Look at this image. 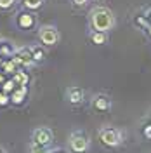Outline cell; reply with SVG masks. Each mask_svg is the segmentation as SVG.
Listing matches in <instances>:
<instances>
[{"instance_id":"obj_3","label":"cell","mask_w":151,"mask_h":153,"mask_svg":"<svg viewBox=\"0 0 151 153\" xmlns=\"http://www.w3.org/2000/svg\"><path fill=\"white\" fill-rule=\"evenodd\" d=\"M90 136L82 131V129H76L71 131V134L68 136V148L71 153H85L90 150Z\"/></svg>"},{"instance_id":"obj_10","label":"cell","mask_w":151,"mask_h":153,"mask_svg":"<svg viewBox=\"0 0 151 153\" xmlns=\"http://www.w3.org/2000/svg\"><path fill=\"white\" fill-rule=\"evenodd\" d=\"M28 92H30L28 85H18L12 91V94H10V105H14V106L24 105L26 99H28Z\"/></svg>"},{"instance_id":"obj_6","label":"cell","mask_w":151,"mask_h":153,"mask_svg":"<svg viewBox=\"0 0 151 153\" xmlns=\"http://www.w3.org/2000/svg\"><path fill=\"white\" fill-rule=\"evenodd\" d=\"M31 141L37 144H44V146H52V143H54V132H52L50 127H44V125L37 127L31 132Z\"/></svg>"},{"instance_id":"obj_11","label":"cell","mask_w":151,"mask_h":153,"mask_svg":"<svg viewBox=\"0 0 151 153\" xmlns=\"http://www.w3.org/2000/svg\"><path fill=\"white\" fill-rule=\"evenodd\" d=\"M16 51H18V47L12 42H9V40H0V56L2 57L9 59V57H12L16 54Z\"/></svg>"},{"instance_id":"obj_5","label":"cell","mask_w":151,"mask_h":153,"mask_svg":"<svg viewBox=\"0 0 151 153\" xmlns=\"http://www.w3.org/2000/svg\"><path fill=\"white\" fill-rule=\"evenodd\" d=\"M14 23L21 31H31V30L37 28L38 21H37V14L33 10H26V9H21L16 14L14 18Z\"/></svg>"},{"instance_id":"obj_18","label":"cell","mask_w":151,"mask_h":153,"mask_svg":"<svg viewBox=\"0 0 151 153\" xmlns=\"http://www.w3.org/2000/svg\"><path fill=\"white\" fill-rule=\"evenodd\" d=\"M52 146H44V144H37L33 141H30L28 144V153H50Z\"/></svg>"},{"instance_id":"obj_2","label":"cell","mask_w":151,"mask_h":153,"mask_svg":"<svg viewBox=\"0 0 151 153\" xmlns=\"http://www.w3.org/2000/svg\"><path fill=\"white\" fill-rule=\"evenodd\" d=\"M97 137L103 146L106 148H118L123 144L125 134L120 127H113V125H103L97 132Z\"/></svg>"},{"instance_id":"obj_17","label":"cell","mask_w":151,"mask_h":153,"mask_svg":"<svg viewBox=\"0 0 151 153\" xmlns=\"http://www.w3.org/2000/svg\"><path fill=\"white\" fill-rule=\"evenodd\" d=\"M21 5H23V9L26 10H38L42 9V5H44V0H21Z\"/></svg>"},{"instance_id":"obj_15","label":"cell","mask_w":151,"mask_h":153,"mask_svg":"<svg viewBox=\"0 0 151 153\" xmlns=\"http://www.w3.org/2000/svg\"><path fill=\"white\" fill-rule=\"evenodd\" d=\"M10 78L16 82V85H28L30 84V75L26 73V71H23V70H18Z\"/></svg>"},{"instance_id":"obj_25","label":"cell","mask_w":151,"mask_h":153,"mask_svg":"<svg viewBox=\"0 0 151 153\" xmlns=\"http://www.w3.org/2000/svg\"><path fill=\"white\" fill-rule=\"evenodd\" d=\"M142 33L146 35V38H148V40H151V23H148V26L142 30Z\"/></svg>"},{"instance_id":"obj_14","label":"cell","mask_w":151,"mask_h":153,"mask_svg":"<svg viewBox=\"0 0 151 153\" xmlns=\"http://www.w3.org/2000/svg\"><path fill=\"white\" fill-rule=\"evenodd\" d=\"M0 70H2V73H5V75H10V76H12V75H14V73L19 70V66L9 57V59H4V65H2V68H0Z\"/></svg>"},{"instance_id":"obj_23","label":"cell","mask_w":151,"mask_h":153,"mask_svg":"<svg viewBox=\"0 0 151 153\" xmlns=\"http://www.w3.org/2000/svg\"><path fill=\"white\" fill-rule=\"evenodd\" d=\"M142 134H144V137H146V139H151V124L144 125V129H142Z\"/></svg>"},{"instance_id":"obj_22","label":"cell","mask_w":151,"mask_h":153,"mask_svg":"<svg viewBox=\"0 0 151 153\" xmlns=\"http://www.w3.org/2000/svg\"><path fill=\"white\" fill-rule=\"evenodd\" d=\"M71 2V5H75V7H85L90 0H70Z\"/></svg>"},{"instance_id":"obj_8","label":"cell","mask_w":151,"mask_h":153,"mask_svg":"<svg viewBox=\"0 0 151 153\" xmlns=\"http://www.w3.org/2000/svg\"><path fill=\"white\" fill-rule=\"evenodd\" d=\"M90 106L92 110L97 111V113H108L111 110V99L110 96L104 94V92H99V94H94L92 99H90Z\"/></svg>"},{"instance_id":"obj_24","label":"cell","mask_w":151,"mask_h":153,"mask_svg":"<svg viewBox=\"0 0 151 153\" xmlns=\"http://www.w3.org/2000/svg\"><path fill=\"white\" fill-rule=\"evenodd\" d=\"M50 153H71L68 148H63V146H57V148H50Z\"/></svg>"},{"instance_id":"obj_12","label":"cell","mask_w":151,"mask_h":153,"mask_svg":"<svg viewBox=\"0 0 151 153\" xmlns=\"http://www.w3.org/2000/svg\"><path fill=\"white\" fill-rule=\"evenodd\" d=\"M89 40H90L94 45H104V44H108V33H106V31L90 30V31H89Z\"/></svg>"},{"instance_id":"obj_28","label":"cell","mask_w":151,"mask_h":153,"mask_svg":"<svg viewBox=\"0 0 151 153\" xmlns=\"http://www.w3.org/2000/svg\"><path fill=\"white\" fill-rule=\"evenodd\" d=\"M0 153H9V152H7V150H5L4 146H0Z\"/></svg>"},{"instance_id":"obj_26","label":"cell","mask_w":151,"mask_h":153,"mask_svg":"<svg viewBox=\"0 0 151 153\" xmlns=\"http://www.w3.org/2000/svg\"><path fill=\"white\" fill-rule=\"evenodd\" d=\"M142 12H144V16H146V19H148V21L151 23V5H150V7H146V9L142 10Z\"/></svg>"},{"instance_id":"obj_19","label":"cell","mask_w":151,"mask_h":153,"mask_svg":"<svg viewBox=\"0 0 151 153\" xmlns=\"http://www.w3.org/2000/svg\"><path fill=\"white\" fill-rule=\"evenodd\" d=\"M16 82H14V80H12V78H7V80H5V82H4V85L0 87V89H2V91H4V92H5V94H12V91H14V89H16Z\"/></svg>"},{"instance_id":"obj_9","label":"cell","mask_w":151,"mask_h":153,"mask_svg":"<svg viewBox=\"0 0 151 153\" xmlns=\"http://www.w3.org/2000/svg\"><path fill=\"white\" fill-rule=\"evenodd\" d=\"M64 97H66V101L71 106H78V105H82V103L85 101V91L82 89V87H78V85H71V87L66 89Z\"/></svg>"},{"instance_id":"obj_21","label":"cell","mask_w":151,"mask_h":153,"mask_svg":"<svg viewBox=\"0 0 151 153\" xmlns=\"http://www.w3.org/2000/svg\"><path fill=\"white\" fill-rule=\"evenodd\" d=\"M18 4V0H0V9L2 10H9Z\"/></svg>"},{"instance_id":"obj_4","label":"cell","mask_w":151,"mask_h":153,"mask_svg":"<svg viewBox=\"0 0 151 153\" xmlns=\"http://www.w3.org/2000/svg\"><path fill=\"white\" fill-rule=\"evenodd\" d=\"M37 35H38L40 44L45 45V47H52V45L59 44V40H61V33H59V30L54 25H42V26H38Z\"/></svg>"},{"instance_id":"obj_16","label":"cell","mask_w":151,"mask_h":153,"mask_svg":"<svg viewBox=\"0 0 151 153\" xmlns=\"http://www.w3.org/2000/svg\"><path fill=\"white\" fill-rule=\"evenodd\" d=\"M148 19H146V16H144V12H137V14H134V18H132V25L135 26L137 30H144L146 26H148Z\"/></svg>"},{"instance_id":"obj_13","label":"cell","mask_w":151,"mask_h":153,"mask_svg":"<svg viewBox=\"0 0 151 153\" xmlns=\"http://www.w3.org/2000/svg\"><path fill=\"white\" fill-rule=\"evenodd\" d=\"M30 51H31V56H33V61L35 63H44L45 61V51L42 45H30Z\"/></svg>"},{"instance_id":"obj_27","label":"cell","mask_w":151,"mask_h":153,"mask_svg":"<svg viewBox=\"0 0 151 153\" xmlns=\"http://www.w3.org/2000/svg\"><path fill=\"white\" fill-rule=\"evenodd\" d=\"M5 80H7V78H5V73H2V71H0V87L4 85V82H5Z\"/></svg>"},{"instance_id":"obj_7","label":"cell","mask_w":151,"mask_h":153,"mask_svg":"<svg viewBox=\"0 0 151 153\" xmlns=\"http://www.w3.org/2000/svg\"><path fill=\"white\" fill-rule=\"evenodd\" d=\"M19 68H33L37 63L33 61V56H31V51H30V45L28 47H18L16 54L10 57Z\"/></svg>"},{"instance_id":"obj_29","label":"cell","mask_w":151,"mask_h":153,"mask_svg":"<svg viewBox=\"0 0 151 153\" xmlns=\"http://www.w3.org/2000/svg\"><path fill=\"white\" fill-rule=\"evenodd\" d=\"M4 59H5V57H2V56H0V68H2V65H4Z\"/></svg>"},{"instance_id":"obj_1","label":"cell","mask_w":151,"mask_h":153,"mask_svg":"<svg viewBox=\"0 0 151 153\" xmlns=\"http://www.w3.org/2000/svg\"><path fill=\"white\" fill-rule=\"evenodd\" d=\"M116 18H115L113 10L106 5H95L89 12V28L95 31H110L115 28Z\"/></svg>"},{"instance_id":"obj_20","label":"cell","mask_w":151,"mask_h":153,"mask_svg":"<svg viewBox=\"0 0 151 153\" xmlns=\"http://www.w3.org/2000/svg\"><path fill=\"white\" fill-rule=\"evenodd\" d=\"M10 105V96L5 94L2 89H0V108H5V106Z\"/></svg>"}]
</instances>
